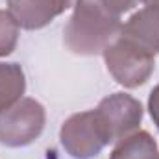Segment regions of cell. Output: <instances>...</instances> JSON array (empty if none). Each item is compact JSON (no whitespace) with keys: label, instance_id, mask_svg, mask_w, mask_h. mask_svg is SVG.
I'll return each mask as SVG.
<instances>
[{"label":"cell","instance_id":"1","mask_svg":"<svg viewBox=\"0 0 159 159\" xmlns=\"http://www.w3.org/2000/svg\"><path fill=\"white\" fill-rule=\"evenodd\" d=\"M120 30V15L102 0H76L65 26V44L78 56H96L119 37Z\"/></svg>","mask_w":159,"mask_h":159},{"label":"cell","instance_id":"2","mask_svg":"<svg viewBox=\"0 0 159 159\" xmlns=\"http://www.w3.org/2000/svg\"><path fill=\"white\" fill-rule=\"evenodd\" d=\"M102 54L109 74L126 89H135L146 83L156 69V59L152 52L122 35H119Z\"/></svg>","mask_w":159,"mask_h":159},{"label":"cell","instance_id":"3","mask_svg":"<svg viewBox=\"0 0 159 159\" xmlns=\"http://www.w3.org/2000/svg\"><path fill=\"white\" fill-rule=\"evenodd\" d=\"M46 111L34 98H20L0 111V144L22 148L39 139L44 129Z\"/></svg>","mask_w":159,"mask_h":159},{"label":"cell","instance_id":"4","mask_svg":"<svg viewBox=\"0 0 159 159\" xmlns=\"http://www.w3.org/2000/svg\"><path fill=\"white\" fill-rule=\"evenodd\" d=\"M59 139L65 152L74 159L96 157L111 143L94 109L69 117L59 129Z\"/></svg>","mask_w":159,"mask_h":159},{"label":"cell","instance_id":"5","mask_svg":"<svg viewBox=\"0 0 159 159\" xmlns=\"http://www.w3.org/2000/svg\"><path fill=\"white\" fill-rule=\"evenodd\" d=\"M104 124L109 141H120L126 135L137 131L143 120V106L137 98L126 93L106 96L94 109Z\"/></svg>","mask_w":159,"mask_h":159},{"label":"cell","instance_id":"6","mask_svg":"<svg viewBox=\"0 0 159 159\" xmlns=\"http://www.w3.org/2000/svg\"><path fill=\"white\" fill-rule=\"evenodd\" d=\"M72 0H7V11L19 28L41 30L70 7Z\"/></svg>","mask_w":159,"mask_h":159},{"label":"cell","instance_id":"7","mask_svg":"<svg viewBox=\"0 0 159 159\" xmlns=\"http://www.w3.org/2000/svg\"><path fill=\"white\" fill-rule=\"evenodd\" d=\"M120 35L137 43L144 50L159 54V7L144 6L135 11L126 24H122Z\"/></svg>","mask_w":159,"mask_h":159},{"label":"cell","instance_id":"8","mask_svg":"<svg viewBox=\"0 0 159 159\" xmlns=\"http://www.w3.org/2000/svg\"><path fill=\"white\" fill-rule=\"evenodd\" d=\"M157 143L154 137L148 131L139 129L120 139L109 159H157Z\"/></svg>","mask_w":159,"mask_h":159},{"label":"cell","instance_id":"9","mask_svg":"<svg viewBox=\"0 0 159 159\" xmlns=\"http://www.w3.org/2000/svg\"><path fill=\"white\" fill-rule=\"evenodd\" d=\"M26 91L24 70L19 63H0V111L13 106Z\"/></svg>","mask_w":159,"mask_h":159},{"label":"cell","instance_id":"10","mask_svg":"<svg viewBox=\"0 0 159 159\" xmlns=\"http://www.w3.org/2000/svg\"><path fill=\"white\" fill-rule=\"evenodd\" d=\"M19 41V24L9 11L0 9V57L9 56Z\"/></svg>","mask_w":159,"mask_h":159},{"label":"cell","instance_id":"11","mask_svg":"<svg viewBox=\"0 0 159 159\" xmlns=\"http://www.w3.org/2000/svg\"><path fill=\"white\" fill-rule=\"evenodd\" d=\"M148 111H150V117L154 120V124L157 126V129H159V83L152 89V93H150V98H148Z\"/></svg>","mask_w":159,"mask_h":159},{"label":"cell","instance_id":"12","mask_svg":"<svg viewBox=\"0 0 159 159\" xmlns=\"http://www.w3.org/2000/svg\"><path fill=\"white\" fill-rule=\"evenodd\" d=\"M111 11H115L117 15L120 13H124V11H128V9H131L133 6H135V2L137 0H102Z\"/></svg>","mask_w":159,"mask_h":159},{"label":"cell","instance_id":"13","mask_svg":"<svg viewBox=\"0 0 159 159\" xmlns=\"http://www.w3.org/2000/svg\"><path fill=\"white\" fill-rule=\"evenodd\" d=\"M144 6H156V7H159V0H141Z\"/></svg>","mask_w":159,"mask_h":159},{"label":"cell","instance_id":"14","mask_svg":"<svg viewBox=\"0 0 159 159\" xmlns=\"http://www.w3.org/2000/svg\"><path fill=\"white\" fill-rule=\"evenodd\" d=\"M157 159H159V156H157Z\"/></svg>","mask_w":159,"mask_h":159}]
</instances>
